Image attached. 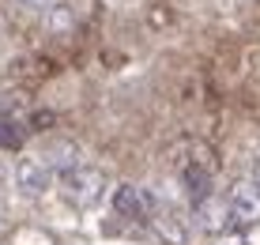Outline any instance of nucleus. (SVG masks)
<instances>
[{
  "label": "nucleus",
  "instance_id": "5",
  "mask_svg": "<svg viewBox=\"0 0 260 245\" xmlns=\"http://www.w3.org/2000/svg\"><path fill=\"white\" fill-rule=\"evenodd\" d=\"M181 181H185V189H189V200H192L196 207L211 200V170L204 166V162H185Z\"/></svg>",
  "mask_w": 260,
  "mask_h": 245
},
{
  "label": "nucleus",
  "instance_id": "4",
  "mask_svg": "<svg viewBox=\"0 0 260 245\" xmlns=\"http://www.w3.org/2000/svg\"><path fill=\"white\" fill-rule=\"evenodd\" d=\"M46 162H49V170H53V177H64L68 170L83 166V162H91V159H87V151L79 147V143H72V140H57V143L49 147Z\"/></svg>",
  "mask_w": 260,
  "mask_h": 245
},
{
  "label": "nucleus",
  "instance_id": "2",
  "mask_svg": "<svg viewBox=\"0 0 260 245\" xmlns=\"http://www.w3.org/2000/svg\"><path fill=\"white\" fill-rule=\"evenodd\" d=\"M226 215H230V226H256L260 223V189L253 177L234 181V189L226 196Z\"/></svg>",
  "mask_w": 260,
  "mask_h": 245
},
{
  "label": "nucleus",
  "instance_id": "1",
  "mask_svg": "<svg viewBox=\"0 0 260 245\" xmlns=\"http://www.w3.org/2000/svg\"><path fill=\"white\" fill-rule=\"evenodd\" d=\"M57 185H60V193H64L76 207H94L106 196V174L98 166H91V162L68 170L64 177H57Z\"/></svg>",
  "mask_w": 260,
  "mask_h": 245
},
{
  "label": "nucleus",
  "instance_id": "3",
  "mask_svg": "<svg viewBox=\"0 0 260 245\" xmlns=\"http://www.w3.org/2000/svg\"><path fill=\"white\" fill-rule=\"evenodd\" d=\"M49 181H53V170H49L46 155H23L19 159V166H15V185H19L26 196H42L49 189Z\"/></svg>",
  "mask_w": 260,
  "mask_h": 245
},
{
  "label": "nucleus",
  "instance_id": "7",
  "mask_svg": "<svg viewBox=\"0 0 260 245\" xmlns=\"http://www.w3.org/2000/svg\"><path fill=\"white\" fill-rule=\"evenodd\" d=\"M26 8H34V12H42V15H57V12H64V0H23Z\"/></svg>",
  "mask_w": 260,
  "mask_h": 245
},
{
  "label": "nucleus",
  "instance_id": "8",
  "mask_svg": "<svg viewBox=\"0 0 260 245\" xmlns=\"http://www.w3.org/2000/svg\"><path fill=\"white\" fill-rule=\"evenodd\" d=\"M253 181H256V189H260V151H256V162H253Z\"/></svg>",
  "mask_w": 260,
  "mask_h": 245
},
{
  "label": "nucleus",
  "instance_id": "6",
  "mask_svg": "<svg viewBox=\"0 0 260 245\" xmlns=\"http://www.w3.org/2000/svg\"><path fill=\"white\" fill-rule=\"evenodd\" d=\"M0 147H4V151L23 147V125L15 121L12 113H0Z\"/></svg>",
  "mask_w": 260,
  "mask_h": 245
}]
</instances>
